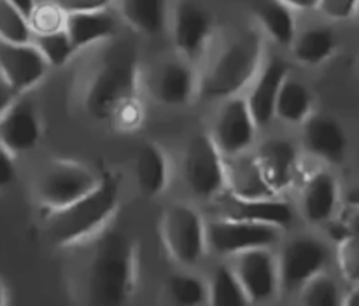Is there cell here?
Here are the masks:
<instances>
[{
  "instance_id": "ab89813d",
  "label": "cell",
  "mask_w": 359,
  "mask_h": 306,
  "mask_svg": "<svg viewBox=\"0 0 359 306\" xmlns=\"http://www.w3.org/2000/svg\"><path fill=\"white\" fill-rule=\"evenodd\" d=\"M280 2L293 7V9H302V11L314 9V7L319 6V0H280Z\"/></svg>"
},
{
  "instance_id": "30bf717a",
  "label": "cell",
  "mask_w": 359,
  "mask_h": 306,
  "mask_svg": "<svg viewBox=\"0 0 359 306\" xmlns=\"http://www.w3.org/2000/svg\"><path fill=\"white\" fill-rule=\"evenodd\" d=\"M212 34V18L198 4L181 0L172 14V42L181 56L195 60L202 55Z\"/></svg>"
},
{
  "instance_id": "d6986e66",
  "label": "cell",
  "mask_w": 359,
  "mask_h": 306,
  "mask_svg": "<svg viewBox=\"0 0 359 306\" xmlns=\"http://www.w3.org/2000/svg\"><path fill=\"white\" fill-rule=\"evenodd\" d=\"M287 79V67L280 60L272 58L263 69L262 76L256 81L255 88L248 97V104L251 107L252 118H255L258 128L269 125L276 116L277 98H279L280 88Z\"/></svg>"
},
{
  "instance_id": "d6a6232c",
  "label": "cell",
  "mask_w": 359,
  "mask_h": 306,
  "mask_svg": "<svg viewBox=\"0 0 359 306\" xmlns=\"http://www.w3.org/2000/svg\"><path fill=\"white\" fill-rule=\"evenodd\" d=\"M302 303L309 306H337L340 305V291L332 277L318 273L302 287Z\"/></svg>"
},
{
  "instance_id": "52a82bcc",
  "label": "cell",
  "mask_w": 359,
  "mask_h": 306,
  "mask_svg": "<svg viewBox=\"0 0 359 306\" xmlns=\"http://www.w3.org/2000/svg\"><path fill=\"white\" fill-rule=\"evenodd\" d=\"M184 175L193 195L200 198H217L226 181V163L216 140L209 135L193 137L186 147Z\"/></svg>"
},
{
  "instance_id": "836d02e7",
  "label": "cell",
  "mask_w": 359,
  "mask_h": 306,
  "mask_svg": "<svg viewBox=\"0 0 359 306\" xmlns=\"http://www.w3.org/2000/svg\"><path fill=\"white\" fill-rule=\"evenodd\" d=\"M67 16L69 14L55 2H44L34 9V13L30 14V25L32 30L35 35H44V34H53V32L65 30L67 25Z\"/></svg>"
},
{
  "instance_id": "4dcf8cb0",
  "label": "cell",
  "mask_w": 359,
  "mask_h": 306,
  "mask_svg": "<svg viewBox=\"0 0 359 306\" xmlns=\"http://www.w3.org/2000/svg\"><path fill=\"white\" fill-rule=\"evenodd\" d=\"M167 293L179 306H196L209 301V287L198 277L177 273L167 280Z\"/></svg>"
},
{
  "instance_id": "74e56055",
  "label": "cell",
  "mask_w": 359,
  "mask_h": 306,
  "mask_svg": "<svg viewBox=\"0 0 359 306\" xmlns=\"http://www.w3.org/2000/svg\"><path fill=\"white\" fill-rule=\"evenodd\" d=\"M16 179V167H14V154L2 149V161H0V184L9 186Z\"/></svg>"
},
{
  "instance_id": "e0dca14e",
  "label": "cell",
  "mask_w": 359,
  "mask_h": 306,
  "mask_svg": "<svg viewBox=\"0 0 359 306\" xmlns=\"http://www.w3.org/2000/svg\"><path fill=\"white\" fill-rule=\"evenodd\" d=\"M226 163V181L230 191L241 198H277V191L266 181L258 156L237 154L230 156Z\"/></svg>"
},
{
  "instance_id": "ffe728a7",
  "label": "cell",
  "mask_w": 359,
  "mask_h": 306,
  "mask_svg": "<svg viewBox=\"0 0 359 306\" xmlns=\"http://www.w3.org/2000/svg\"><path fill=\"white\" fill-rule=\"evenodd\" d=\"M339 202V186L328 172L311 175L302 193V210L311 223H325L333 216Z\"/></svg>"
},
{
  "instance_id": "3957f363",
  "label": "cell",
  "mask_w": 359,
  "mask_h": 306,
  "mask_svg": "<svg viewBox=\"0 0 359 306\" xmlns=\"http://www.w3.org/2000/svg\"><path fill=\"white\" fill-rule=\"evenodd\" d=\"M263 39L256 30H245L231 39L210 62L200 81V97L205 100L233 98L251 83L262 65Z\"/></svg>"
},
{
  "instance_id": "484cf974",
  "label": "cell",
  "mask_w": 359,
  "mask_h": 306,
  "mask_svg": "<svg viewBox=\"0 0 359 306\" xmlns=\"http://www.w3.org/2000/svg\"><path fill=\"white\" fill-rule=\"evenodd\" d=\"M337 48V37L330 28L314 27L305 30L294 42V56L305 65H319L333 55Z\"/></svg>"
},
{
  "instance_id": "8992f818",
  "label": "cell",
  "mask_w": 359,
  "mask_h": 306,
  "mask_svg": "<svg viewBox=\"0 0 359 306\" xmlns=\"http://www.w3.org/2000/svg\"><path fill=\"white\" fill-rule=\"evenodd\" d=\"M161 238L172 259L179 265H195L203 258L207 231L202 217L188 205H172L161 216Z\"/></svg>"
},
{
  "instance_id": "ba28073f",
  "label": "cell",
  "mask_w": 359,
  "mask_h": 306,
  "mask_svg": "<svg viewBox=\"0 0 359 306\" xmlns=\"http://www.w3.org/2000/svg\"><path fill=\"white\" fill-rule=\"evenodd\" d=\"M328 263V251L321 242L311 237L291 240L279 259V289L284 294L302 291V287L323 272Z\"/></svg>"
},
{
  "instance_id": "cb8c5ba5",
  "label": "cell",
  "mask_w": 359,
  "mask_h": 306,
  "mask_svg": "<svg viewBox=\"0 0 359 306\" xmlns=\"http://www.w3.org/2000/svg\"><path fill=\"white\" fill-rule=\"evenodd\" d=\"M123 20L144 35H158L167 25V0H119Z\"/></svg>"
},
{
  "instance_id": "44dd1931",
  "label": "cell",
  "mask_w": 359,
  "mask_h": 306,
  "mask_svg": "<svg viewBox=\"0 0 359 306\" xmlns=\"http://www.w3.org/2000/svg\"><path fill=\"white\" fill-rule=\"evenodd\" d=\"M116 20L107 11L77 13L67 16L65 30L76 49L111 41L116 35Z\"/></svg>"
},
{
  "instance_id": "5bb4252c",
  "label": "cell",
  "mask_w": 359,
  "mask_h": 306,
  "mask_svg": "<svg viewBox=\"0 0 359 306\" xmlns=\"http://www.w3.org/2000/svg\"><path fill=\"white\" fill-rule=\"evenodd\" d=\"M41 139V123L37 109L28 98H18L2 111L0 119V142L2 149L11 154L34 149Z\"/></svg>"
},
{
  "instance_id": "ac0fdd59",
  "label": "cell",
  "mask_w": 359,
  "mask_h": 306,
  "mask_svg": "<svg viewBox=\"0 0 359 306\" xmlns=\"http://www.w3.org/2000/svg\"><path fill=\"white\" fill-rule=\"evenodd\" d=\"M258 161L265 174L266 181L270 182L277 193L284 191L293 184L298 170V153L297 147L286 139H269L259 146Z\"/></svg>"
},
{
  "instance_id": "8d00e7d4",
  "label": "cell",
  "mask_w": 359,
  "mask_h": 306,
  "mask_svg": "<svg viewBox=\"0 0 359 306\" xmlns=\"http://www.w3.org/2000/svg\"><path fill=\"white\" fill-rule=\"evenodd\" d=\"M67 14L77 13H97V11H107L112 0H55Z\"/></svg>"
},
{
  "instance_id": "7c38bea8",
  "label": "cell",
  "mask_w": 359,
  "mask_h": 306,
  "mask_svg": "<svg viewBox=\"0 0 359 306\" xmlns=\"http://www.w3.org/2000/svg\"><path fill=\"white\" fill-rule=\"evenodd\" d=\"M233 270L251 303L270 300L279 289V263L270 254L269 247L241 252Z\"/></svg>"
},
{
  "instance_id": "83f0119b",
  "label": "cell",
  "mask_w": 359,
  "mask_h": 306,
  "mask_svg": "<svg viewBox=\"0 0 359 306\" xmlns=\"http://www.w3.org/2000/svg\"><path fill=\"white\" fill-rule=\"evenodd\" d=\"M209 303L212 306H244L251 303L235 270L219 266L209 286Z\"/></svg>"
},
{
  "instance_id": "277c9868",
  "label": "cell",
  "mask_w": 359,
  "mask_h": 306,
  "mask_svg": "<svg viewBox=\"0 0 359 306\" xmlns=\"http://www.w3.org/2000/svg\"><path fill=\"white\" fill-rule=\"evenodd\" d=\"M118 182L111 175H105L90 195L49 214L46 237L56 247H67L84 240L107 223L118 207Z\"/></svg>"
},
{
  "instance_id": "f35d334b",
  "label": "cell",
  "mask_w": 359,
  "mask_h": 306,
  "mask_svg": "<svg viewBox=\"0 0 359 306\" xmlns=\"http://www.w3.org/2000/svg\"><path fill=\"white\" fill-rule=\"evenodd\" d=\"M7 2L13 4L14 7H18V9L28 18H30V14L34 13V9L37 7V2H35V0H7Z\"/></svg>"
},
{
  "instance_id": "f546056e",
  "label": "cell",
  "mask_w": 359,
  "mask_h": 306,
  "mask_svg": "<svg viewBox=\"0 0 359 306\" xmlns=\"http://www.w3.org/2000/svg\"><path fill=\"white\" fill-rule=\"evenodd\" d=\"M339 268L349 284H359V212L347 223V233L339 242Z\"/></svg>"
},
{
  "instance_id": "60d3db41",
  "label": "cell",
  "mask_w": 359,
  "mask_h": 306,
  "mask_svg": "<svg viewBox=\"0 0 359 306\" xmlns=\"http://www.w3.org/2000/svg\"><path fill=\"white\" fill-rule=\"evenodd\" d=\"M346 202L349 207L359 210V182L354 186L353 189H349V193H347V196H346Z\"/></svg>"
},
{
  "instance_id": "7a4b0ae2",
  "label": "cell",
  "mask_w": 359,
  "mask_h": 306,
  "mask_svg": "<svg viewBox=\"0 0 359 306\" xmlns=\"http://www.w3.org/2000/svg\"><path fill=\"white\" fill-rule=\"evenodd\" d=\"M139 63L132 42L114 41L102 49L84 83V109L98 121L112 119L119 107L135 98Z\"/></svg>"
},
{
  "instance_id": "6da1fadb",
  "label": "cell",
  "mask_w": 359,
  "mask_h": 306,
  "mask_svg": "<svg viewBox=\"0 0 359 306\" xmlns=\"http://www.w3.org/2000/svg\"><path fill=\"white\" fill-rule=\"evenodd\" d=\"M135 244L119 230L104 231L84 263L83 296L100 306L125 305L135 289Z\"/></svg>"
},
{
  "instance_id": "5b68a950",
  "label": "cell",
  "mask_w": 359,
  "mask_h": 306,
  "mask_svg": "<svg viewBox=\"0 0 359 306\" xmlns=\"http://www.w3.org/2000/svg\"><path fill=\"white\" fill-rule=\"evenodd\" d=\"M100 181L102 177H98L86 165L56 160L51 161L39 177L35 195L39 203L53 212L90 195Z\"/></svg>"
},
{
  "instance_id": "b9f144b4",
  "label": "cell",
  "mask_w": 359,
  "mask_h": 306,
  "mask_svg": "<svg viewBox=\"0 0 359 306\" xmlns=\"http://www.w3.org/2000/svg\"><path fill=\"white\" fill-rule=\"evenodd\" d=\"M342 305H349V306H359V284L353 287V291H351L349 294L346 296V300H344Z\"/></svg>"
},
{
  "instance_id": "603a6c76",
  "label": "cell",
  "mask_w": 359,
  "mask_h": 306,
  "mask_svg": "<svg viewBox=\"0 0 359 306\" xmlns=\"http://www.w3.org/2000/svg\"><path fill=\"white\" fill-rule=\"evenodd\" d=\"M137 186L146 196H158L167 188L168 163L163 151L154 144L140 147L135 160Z\"/></svg>"
},
{
  "instance_id": "4fadbf2b",
  "label": "cell",
  "mask_w": 359,
  "mask_h": 306,
  "mask_svg": "<svg viewBox=\"0 0 359 306\" xmlns=\"http://www.w3.org/2000/svg\"><path fill=\"white\" fill-rule=\"evenodd\" d=\"M48 60L34 44H0V70L2 81L14 88L18 93L34 88L48 72Z\"/></svg>"
},
{
  "instance_id": "7402d4cb",
  "label": "cell",
  "mask_w": 359,
  "mask_h": 306,
  "mask_svg": "<svg viewBox=\"0 0 359 306\" xmlns=\"http://www.w3.org/2000/svg\"><path fill=\"white\" fill-rule=\"evenodd\" d=\"M195 93V76L184 62H168L158 70L154 95L165 105H184Z\"/></svg>"
},
{
  "instance_id": "f1b7e54d",
  "label": "cell",
  "mask_w": 359,
  "mask_h": 306,
  "mask_svg": "<svg viewBox=\"0 0 359 306\" xmlns=\"http://www.w3.org/2000/svg\"><path fill=\"white\" fill-rule=\"evenodd\" d=\"M30 18L25 16L18 7L7 0L0 2V39L9 44H28L34 42Z\"/></svg>"
},
{
  "instance_id": "1f68e13d",
  "label": "cell",
  "mask_w": 359,
  "mask_h": 306,
  "mask_svg": "<svg viewBox=\"0 0 359 306\" xmlns=\"http://www.w3.org/2000/svg\"><path fill=\"white\" fill-rule=\"evenodd\" d=\"M34 44L41 49L44 58L48 60L49 65L53 67H62L72 58L74 53L77 51L76 46L70 41L67 30L53 32V34L44 35H35Z\"/></svg>"
},
{
  "instance_id": "2e32d148",
  "label": "cell",
  "mask_w": 359,
  "mask_h": 306,
  "mask_svg": "<svg viewBox=\"0 0 359 306\" xmlns=\"http://www.w3.org/2000/svg\"><path fill=\"white\" fill-rule=\"evenodd\" d=\"M302 139H304V146L309 153L330 161V163H340L346 156V132L340 123L328 116H309L304 123Z\"/></svg>"
},
{
  "instance_id": "9c48e42d",
  "label": "cell",
  "mask_w": 359,
  "mask_h": 306,
  "mask_svg": "<svg viewBox=\"0 0 359 306\" xmlns=\"http://www.w3.org/2000/svg\"><path fill=\"white\" fill-rule=\"evenodd\" d=\"M280 228L251 221L221 219L207 230V240L217 254H241L251 249L270 247L279 240Z\"/></svg>"
},
{
  "instance_id": "7bdbcfd3",
  "label": "cell",
  "mask_w": 359,
  "mask_h": 306,
  "mask_svg": "<svg viewBox=\"0 0 359 306\" xmlns=\"http://www.w3.org/2000/svg\"><path fill=\"white\" fill-rule=\"evenodd\" d=\"M358 14H359V13H358Z\"/></svg>"
},
{
  "instance_id": "4316f807",
  "label": "cell",
  "mask_w": 359,
  "mask_h": 306,
  "mask_svg": "<svg viewBox=\"0 0 359 306\" xmlns=\"http://www.w3.org/2000/svg\"><path fill=\"white\" fill-rule=\"evenodd\" d=\"M312 109V95L302 83L293 79L284 81L277 98L276 116L287 123H302L309 118Z\"/></svg>"
},
{
  "instance_id": "e575fe53",
  "label": "cell",
  "mask_w": 359,
  "mask_h": 306,
  "mask_svg": "<svg viewBox=\"0 0 359 306\" xmlns=\"http://www.w3.org/2000/svg\"><path fill=\"white\" fill-rule=\"evenodd\" d=\"M318 9L333 21H347L359 13V0H319Z\"/></svg>"
},
{
  "instance_id": "d4e9b609",
  "label": "cell",
  "mask_w": 359,
  "mask_h": 306,
  "mask_svg": "<svg viewBox=\"0 0 359 306\" xmlns=\"http://www.w3.org/2000/svg\"><path fill=\"white\" fill-rule=\"evenodd\" d=\"M259 25L263 30L280 46H291L297 32V21L293 16V7L286 6L280 0H262L256 9Z\"/></svg>"
},
{
  "instance_id": "9a60e30c",
  "label": "cell",
  "mask_w": 359,
  "mask_h": 306,
  "mask_svg": "<svg viewBox=\"0 0 359 306\" xmlns=\"http://www.w3.org/2000/svg\"><path fill=\"white\" fill-rule=\"evenodd\" d=\"M224 219L251 221V223L273 224L277 228H287L293 221V210L287 203L277 198H258L248 200L241 196L230 195L223 200L221 207Z\"/></svg>"
},
{
  "instance_id": "d590c367",
  "label": "cell",
  "mask_w": 359,
  "mask_h": 306,
  "mask_svg": "<svg viewBox=\"0 0 359 306\" xmlns=\"http://www.w3.org/2000/svg\"><path fill=\"white\" fill-rule=\"evenodd\" d=\"M140 119H142V107L135 102V98L126 104H123L121 107L116 111V114L112 116V121L119 126V128L125 130H133L139 126Z\"/></svg>"
},
{
  "instance_id": "8fae6325",
  "label": "cell",
  "mask_w": 359,
  "mask_h": 306,
  "mask_svg": "<svg viewBox=\"0 0 359 306\" xmlns=\"http://www.w3.org/2000/svg\"><path fill=\"white\" fill-rule=\"evenodd\" d=\"M256 125L245 98H231L221 109L216 123L214 140L224 158L242 154L255 142Z\"/></svg>"
}]
</instances>
